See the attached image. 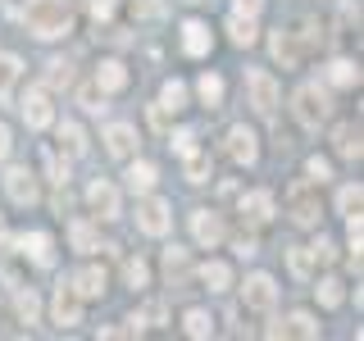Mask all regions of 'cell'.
<instances>
[{"label":"cell","mask_w":364,"mask_h":341,"mask_svg":"<svg viewBox=\"0 0 364 341\" xmlns=\"http://www.w3.org/2000/svg\"><path fill=\"white\" fill-rule=\"evenodd\" d=\"M114 5H119V0H87V9H91V18H96V23H105L114 14Z\"/></svg>","instance_id":"46"},{"label":"cell","mask_w":364,"mask_h":341,"mask_svg":"<svg viewBox=\"0 0 364 341\" xmlns=\"http://www.w3.org/2000/svg\"><path fill=\"white\" fill-rule=\"evenodd\" d=\"M333 151H337L341 159H360V155H364L360 123H337V128H333Z\"/></svg>","instance_id":"23"},{"label":"cell","mask_w":364,"mask_h":341,"mask_svg":"<svg viewBox=\"0 0 364 341\" xmlns=\"http://www.w3.org/2000/svg\"><path fill=\"white\" fill-rule=\"evenodd\" d=\"M264 337H301V341H314L318 337V318L305 314V310H296L287 318H278V323H269Z\"/></svg>","instance_id":"13"},{"label":"cell","mask_w":364,"mask_h":341,"mask_svg":"<svg viewBox=\"0 0 364 341\" xmlns=\"http://www.w3.org/2000/svg\"><path fill=\"white\" fill-rule=\"evenodd\" d=\"M291 114H296L301 128L318 132V123H328V114H333V100H328V91L318 87V82H301V87H296V96H291Z\"/></svg>","instance_id":"2"},{"label":"cell","mask_w":364,"mask_h":341,"mask_svg":"<svg viewBox=\"0 0 364 341\" xmlns=\"http://www.w3.org/2000/svg\"><path fill=\"white\" fill-rule=\"evenodd\" d=\"M164 278H168V287L182 291L191 282V259H187V250L182 246H168L164 250Z\"/></svg>","instance_id":"20"},{"label":"cell","mask_w":364,"mask_h":341,"mask_svg":"<svg viewBox=\"0 0 364 341\" xmlns=\"http://www.w3.org/2000/svg\"><path fill=\"white\" fill-rule=\"evenodd\" d=\"M273 214H278V200H273V191H246L242 196V219L250 227H264Z\"/></svg>","instance_id":"17"},{"label":"cell","mask_w":364,"mask_h":341,"mask_svg":"<svg viewBox=\"0 0 364 341\" xmlns=\"http://www.w3.org/2000/svg\"><path fill=\"white\" fill-rule=\"evenodd\" d=\"M191 237H196V246H205V250H219V246L228 242L223 214H214V210H191Z\"/></svg>","instance_id":"9"},{"label":"cell","mask_w":364,"mask_h":341,"mask_svg":"<svg viewBox=\"0 0 364 341\" xmlns=\"http://www.w3.org/2000/svg\"><path fill=\"white\" fill-rule=\"evenodd\" d=\"M287 269H291L296 282H310V278H314V255H310V246H291V250H287Z\"/></svg>","instance_id":"28"},{"label":"cell","mask_w":364,"mask_h":341,"mask_svg":"<svg viewBox=\"0 0 364 341\" xmlns=\"http://www.w3.org/2000/svg\"><path fill=\"white\" fill-rule=\"evenodd\" d=\"M310 255H314V264H333V259H337V246L328 242V237H318V242L310 246Z\"/></svg>","instance_id":"43"},{"label":"cell","mask_w":364,"mask_h":341,"mask_svg":"<svg viewBox=\"0 0 364 341\" xmlns=\"http://www.w3.org/2000/svg\"><path fill=\"white\" fill-rule=\"evenodd\" d=\"M360 205H364V191H360V182H355V187L346 182V187L337 191V214H341V219H350V214H360Z\"/></svg>","instance_id":"36"},{"label":"cell","mask_w":364,"mask_h":341,"mask_svg":"<svg viewBox=\"0 0 364 341\" xmlns=\"http://www.w3.org/2000/svg\"><path fill=\"white\" fill-rule=\"evenodd\" d=\"M23 28L37 41H60V37H68V28H73V9H68V0H28Z\"/></svg>","instance_id":"1"},{"label":"cell","mask_w":364,"mask_h":341,"mask_svg":"<svg viewBox=\"0 0 364 341\" xmlns=\"http://www.w3.org/2000/svg\"><path fill=\"white\" fill-rule=\"evenodd\" d=\"M305 178L323 187V182L333 178V159H323V155H310V159H305Z\"/></svg>","instance_id":"41"},{"label":"cell","mask_w":364,"mask_h":341,"mask_svg":"<svg viewBox=\"0 0 364 341\" xmlns=\"http://www.w3.org/2000/svg\"><path fill=\"white\" fill-rule=\"evenodd\" d=\"M60 151L68 159H82L91 151V141H87V132H82V123H73V119H64L60 123Z\"/></svg>","instance_id":"24"},{"label":"cell","mask_w":364,"mask_h":341,"mask_svg":"<svg viewBox=\"0 0 364 341\" xmlns=\"http://www.w3.org/2000/svg\"><path fill=\"white\" fill-rule=\"evenodd\" d=\"M9 246H18L37 269H50V264H55V242H50V232H23V237H14Z\"/></svg>","instance_id":"16"},{"label":"cell","mask_w":364,"mask_h":341,"mask_svg":"<svg viewBox=\"0 0 364 341\" xmlns=\"http://www.w3.org/2000/svg\"><path fill=\"white\" fill-rule=\"evenodd\" d=\"M173 151L178 155H191V151H196V132H191V128H178L173 132Z\"/></svg>","instance_id":"44"},{"label":"cell","mask_w":364,"mask_h":341,"mask_svg":"<svg viewBox=\"0 0 364 341\" xmlns=\"http://www.w3.org/2000/svg\"><path fill=\"white\" fill-rule=\"evenodd\" d=\"M18 109H23V123H28L32 132H46L55 123V105H50V91L46 87H28L23 100H18Z\"/></svg>","instance_id":"5"},{"label":"cell","mask_w":364,"mask_h":341,"mask_svg":"<svg viewBox=\"0 0 364 341\" xmlns=\"http://www.w3.org/2000/svg\"><path fill=\"white\" fill-rule=\"evenodd\" d=\"M128 5H132V18H151V23L164 18V9H168L164 0H128Z\"/></svg>","instance_id":"42"},{"label":"cell","mask_w":364,"mask_h":341,"mask_svg":"<svg viewBox=\"0 0 364 341\" xmlns=\"http://www.w3.org/2000/svg\"><path fill=\"white\" fill-rule=\"evenodd\" d=\"M246 96H250V109L255 114H278V100H282V87L269 68H246Z\"/></svg>","instance_id":"4"},{"label":"cell","mask_w":364,"mask_h":341,"mask_svg":"<svg viewBox=\"0 0 364 341\" xmlns=\"http://www.w3.org/2000/svg\"><path fill=\"white\" fill-rule=\"evenodd\" d=\"M68 242H73L77 255H91V250H96V227H91L87 219H73L68 223Z\"/></svg>","instance_id":"31"},{"label":"cell","mask_w":364,"mask_h":341,"mask_svg":"<svg viewBox=\"0 0 364 341\" xmlns=\"http://www.w3.org/2000/svg\"><path fill=\"white\" fill-rule=\"evenodd\" d=\"M314 291H318V305H323V310H337V305L346 301V291H341V282H337V278H323Z\"/></svg>","instance_id":"39"},{"label":"cell","mask_w":364,"mask_h":341,"mask_svg":"<svg viewBox=\"0 0 364 341\" xmlns=\"http://www.w3.org/2000/svg\"><path fill=\"white\" fill-rule=\"evenodd\" d=\"M14 310H18V318H23V323H37V318H41V301H37V291H14Z\"/></svg>","instance_id":"34"},{"label":"cell","mask_w":364,"mask_h":341,"mask_svg":"<svg viewBox=\"0 0 364 341\" xmlns=\"http://www.w3.org/2000/svg\"><path fill=\"white\" fill-rule=\"evenodd\" d=\"M46 168H50L55 187H64V182H68V164H60V155H46Z\"/></svg>","instance_id":"45"},{"label":"cell","mask_w":364,"mask_h":341,"mask_svg":"<svg viewBox=\"0 0 364 341\" xmlns=\"http://www.w3.org/2000/svg\"><path fill=\"white\" fill-rule=\"evenodd\" d=\"M159 109H168V114L187 109V82H178V77H168V82L159 87Z\"/></svg>","instance_id":"30"},{"label":"cell","mask_w":364,"mask_h":341,"mask_svg":"<svg viewBox=\"0 0 364 341\" xmlns=\"http://www.w3.org/2000/svg\"><path fill=\"white\" fill-rule=\"evenodd\" d=\"M228 41H232V45H255V18L232 14V18H228Z\"/></svg>","instance_id":"32"},{"label":"cell","mask_w":364,"mask_h":341,"mask_svg":"<svg viewBox=\"0 0 364 341\" xmlns=\"http://www.w3.org/2000/svg\"><path fill=\"white\" fill-rule=\"evenodd\" d=\"M77 105H82L87 114H105V109H109V105H105V91H100L96 82H87L82 91H77Z\"/></svg>","instance_id":"40"},{"label":"cell","mask_w":364,"mask_h":341,"mask_svg":"<svg viewBox=\"0 0 364 341\" xmlns=\"http://www.w3.org/2000/svg\"><path fill=\"white\" fill-rule=\"evenodd\" d=\"M269 50H273V60H278L282 68H301L305 64V41H301V32H291V28H278L269 37Z\"/></svg>","instance_id":"12"},{"label":"cell","mask_w":364,"mask_h":341,"mask_svg":"<svg viewBox=\"0 0 364 341\" xmlns=\"http://www.w3.org/2000/svg\"><path fill=\"white\" fill-rule=\"evenodd\" d=\"M50 318L60 328H77L82 323V296L73 291V282H60V287H55V301H50Z\"/></svg>","instance_id":"11"},{"label":"cell","mask_w":364,"mask_h":341,"mask_svg":"<svg viewBox=\"0 0 364 341\" xmlns=\"http://www.w3.org/2000/svg\"><path fill=\"white\" fill-rule=\"evenodd\" d=\"M123 282H128L132 291H146V282H151V264H146V259H128V264H123Z\"/></svg>","instance_id":"37"},{"label":"cell","mask_w":364,"mask_h":341,"mask_svg":"<svg viewBox=\"0 0 364 341\" xmlns=\"http://www.w3.org/2000/svg\"><path fill=\"white\" fill-rule=\"evenodd\" d=\"M259 9H264V0H232V14H246V18H255Z\"/></svg>","instance_id":"47"},{"label":"cell","mask_w":364,"mask_h":341,"mask_svg":"<svg viewBox=\"0 0 364 341\" xmlns=\"http://www.w3.org/2000/svg\"><path fill=\"white\" fill-rule=\"evenodd\" d=\"M182 173H187V182H191V187H200V182H210V155L191 151V155H187V168H182Z\"/></svg>","instance_id":"38"},{"label":"cell","mask_w":364,"mask_h":341,"mask_svg":"<svg viewBox=\"0 0 364 341\" xmlns=\"http://www.w3.org/2000/svg\"><path fill=\"white\" fill-rule=\"evenodd\" d=\"M105 96H114V91H123L128 87V68H123V60H100L96 64V77H91Z\"/></svg>","instance_id":"22"},{"label":"cell","mask_w":364,"mask_h":341,"mask_svg":"<svg viewBox=\"0 0 364 341\" xmlns=\"http://www.w3.org/2000/svg\"><path fill=\"white\" fill-rule=\"evenodd\" d=\"M5 196L14 205H37L41 200L37 173H28V168H9V173H5Z\"/></svg>","instance_id":"15"},{"label":"cell","mask_w":364,"mask_h":341,"mask_svg":"<svg viewBox=\"0 0 364 341\" xmlns=\"http://www.w3.org/2000/svg\"><path fill=\"white\" fill-rule=\"evenodd\" d=\"M223 151H228V159H232V164L250 168V164H259V136L250 132L246 123H232V128H228V136H223Z\"/></svg>","instance_id":"7"},{"label":"cell","mask_w":364,"mask_h":341,"mask_svg":"<svg viewBox=\"0 0 364 341\" xmlns=\"http://www.w3.org/2000/svg\"><path fill=\"white\" fill-rule=\"evenodd\" d=\"M196 91H200V100H205L210 109H219V105H223V77H219V73H200Z\"/></svg>","instance_id":"33"},{"label":"cell","mask_w":364,"mask_h":341,"mask_svg":"<svg viewBox=\"0 0 364 341\" xmlns=\"http://www.w3.org/2000/svg\"><path fill=\"white\" fill-rule=\"evenodd\" d=\"M87 205H91V214L96 219H105V223H114L123 214V200H119V187L114 182H105V178H96L87 187Z\"/></svg>","instance_id":"10"},{"label":"cell","mask_w":364,"mask_h":341,"mask_svg":"<svg viewBox=\"0 0 364 341\" xmlns=\"http://www.w3.org/2000/svg\"><path fill=\"white\" fill-rule=\"evenodd\" d=\"M214 50V32L205 28V23H182V55H191V60H205V55Z\"/></svg>","instance_id":"18"},{"label":"cell","mask_w":364,"mask_h":341,"mask_svg":"<svg viewBox=\"0 0 364 341\" xmlns=\"http://www.w3.org/2000/svg\"><path fill=\"white\" fill-rule=\"evenodd\" d=\"M187 5H196V0H187Z\"/></svg>","instance_id":"51"},{"label":"cell","mask_w":364,"mask_h":341,"mask_svg":"<svg viewBox=\"0 0 364 341\" xmlns=\"http://www.w3.org/2000/svg\"><path fill=\"white\" fill-rule=\"evenodd\" d=\"M9 151H14V132H9L5 123H0V164L9 159Z\"/></svg>","instance_id":"48"},{"label":"cell","mask_w":364,"mask_h":341,"mask_svg":"<svg viewBox=\"0 0 364 341\" xmlns=\"http://www.w3.org/2000/svg\"><path fill=\"white\" fill-rule=\"evenodd\" d=\"M136 227H141L146 237H168V227H173V210H168V200H159L146 191V200L136 205Z\"/></svg>","instance_id":"6"},{"label":"cell","mask_w":364,"mask_h":341,"mask_svg":"<svg viewBox=\"0 0 364 341\" xmlns=\"http://www.w3.org/2000/svg\"><path fill=\"white\" fill-rule=\"evenodd\" d=\"M123 178H128V187H132V191H141V196H146V191H155V182H159V168L151 164V159H132V164H128V173H123Z\"/></svg>","instance_id":"26"},{"label":"cell","mask_w":364,"mask_h":341,"mask_svg":"<svg viewBox=\"0 0 364 341\" xmlns=\"http://www.w3.org/2000/svg\"><path fill=\"white\" fill-rule=\"evenodd\" d=\"M18 73H23L18 55L0 50V100H9V96H14V82H18Z\"/></svg>","instance_id":"29"},{"label":"cell","mask_w":364,"mask_h":341,"mask_svg":"<svg viewBox=\"0 0 364 341\" xmlns=\"http://www.w3.org/2000/svg\"><path fill=\"white\" fill-rule=\"evenodd\" d=\"M182 332H187L191 341H210V337H214L210 310H187V314H182Z\"/></svg>","instance_id":"27"},{"label":"cell","mask_w":364,"mask_h":341,"mask_svg":"<svg viewBox=\"0 0 364 341\" xmlns=\"http://www.w3.org/2000/svg\"><path fill=\"white\" fill-rule=\"evenodd\" d=\"M287 214L296 227H318V214H323V205H318V182L301 178L287 187Z\"/></svg>","instance_id":"3"},{"label":"cell","mask_w":364,"mask_h":341,"mask_svg":"<svg viewBox=\"0 0 364 341\" xmlns=\"http://www.w3.org/2000/svg\"><path fill=\"white\" fill-rule=\"evenodd\" d=\"M123 323H128V332H146V318H141V314H128Z\"/></svg>","instance_id":"50"},{"label":"cell","mask_w":364,"mask_h":341,"mask_svg":"<svg viewBox=\"0 0 364 341\" xmlns=\"http://www.w3.org/2000/svg\"><path fill=\"white\" fill-rule=\"evenodd\" d=\"M242 305L255 310V314H269L273 305H278V282H273L269 273H250L242 282Z\"/></svg>","instance_id":"8"},{"label":"cell","mask_w":364,"mask_h":341,"mask_svg":"<svg viewBox=\"0 0 364 341\" xmlns=\"http://www.w3.org/2000/svg\"><path fill=\"white\" fill-rule=\"evenodd\" d=\"M60 87H73V64L50 60L46 64V91H60Z\"/></svg>","instance_id":"35"},{"label":"cell","mask_w":364,"mask_h":341,"mask_svg":"<svg viewBox=\"0 0 364 341\" xmlns=\"http://www.w3.org/2000/svg\"><path fill=\"white\" fill-rule=\"evenodd\" d=\"M323 77H328V87L350 91V87H360V64L355 60H333V64L323 68Z\"/></svg>","instance_id":"25"},{"label":"cell","mask_w":364,"mask_h":341,"mask_svg":"<svg viewBox=\"0 0 364 341\" xmlns=\"http://www.w3.org/2000/svg\"><path fill=\"white\" fill-rule=\"evenodd\" d=\"M196 278H200V287L214 291V296H223L228 287H232V269H228L223 259H205V264L196 269Z\"/></svg>","instance_id":"21"},{"label":"cell","mask_w":364,"mask_h":341,"mask_svg":"<svg viewBox=\"0 0 364 341\" xmlns=\"http://www.w3.org/2000/svg\"><path fill=\"white\" fill-rule=\"evenodd\" d=\"M68 282H73V291L82 296V301H100V296H105V282H109V278H105V269L87 264V269H77Z\"/></svg>","instance_id":"19"},{"label":"cell","mask_w":364,"mask_h":341,"mask_svg":"<svg viewBox=\"0 0 364 341\" xmlns=\"http://www.w3.org/2000/svg\"><path fill=\"white\" fill-rule=\"evenodd\" d=\"M232 246H237V255H242V259H250V255H255V237H246V232L237 237Z\"/></svg>","instance_id":"49"},{"label":"cell","mask_w":364,"mask_h":341,"mask_svg":"<svg viewBox=\"0 0 364 341\" xmlns=\"http://www.w3.org/2000/svg\"><path fill=\"white\" fill-rule=\"evenodd\" d=\"M100 141H105V155H114V159H132L141 136H136L132 123H109V128L100 132Z\"/></svg>","instance_id":"14"}]
</instances>
